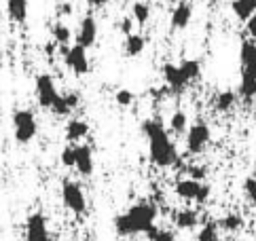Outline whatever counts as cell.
<instances>
[{
    "label": "cell",
    "mask_w": 256,
    "mask_h": 241,
    "mask_svg": "<svg viewBox=\"0 0 256 241\" xmlns=\"http://www.w3.org/2000/svg\"><path fill=\"white\" fill-rule=\"evenodd\" d=\"M244 194H246V199H248L252 206H256V176L254 174L244 180Z\"/></svg>",
    "instance_id": "obj_29"
},
{
    "label": "cell",
    "mask_w": 256,
    "mask_h": 241,
    "mask_svg": "<svg viewBox=\"0 0 256 241\" xmlns=\"http://www.w3.org/2000/svg\"><path fill=\"white\" fill-rule=\"evenodd\" d=\"M51 112L56 114V116H68V114L72 112V108H70V104H68L66 96H60L56 102H53V106H51Z\"/></svg>",
    "instance_id": "obj_28"
},
{
    "label": "cell",
    "mask_w": 256,
    "mask_h": 241,
    "mask_svg": "<svg viewBox=\"0 0 256 241\" xmlns=\"http://www.w3.org/2000/svg\"><path fill=\"white\" fill-rule=\"evenodd\" d=\"M98 40V22L94 15H85L83 22L78 24V32H76V44L85 49H91Z\"/></svg>",
    "instance_id": "obj_13"
},
{
    "label": "cell",
    "mask_w": 256,
    "mask_h": 241,
    "mask_svg": "<svg viewBox=\"0 0 256 241\" xmlns=\"http://www.w3.org/2000/svg\"><path fill=\"white\" fill-rule=\"evenodd\" d=\"M146 47V38L142 34H130L125 36V42H123V49L127 58H138V55L144 51Z\"/></svg>",
    "instance_id": "obj_19"
},
{
    "label": "cell",
    "mask_w": 256,
    "mask_h": 241,
    "mask_svg": "<svg viewBox=\"0 0 256 241\" xmlns=\"http://www.w3.org/2000/svg\"><path fill=\"white\" fill-rule=\"evenodd\" d=\"M186 176L188 178H193V180H199V182H204L206 180V176H208V170H206V165H188L186 168Z\"/></svg>",
    "instance_id": "obj_31"
},
{
    "label": "cell",
    "mask_w": 256,
    "mask_h": 241,
    "mask_svg": "<svg viewBox=\"0 0 256 241\" xmlns=\"http://www.w3.org/2000/svg\"><path fill=\"white\" fill-rule=\"evenodd\" d=\"M218 226L224 233H235V230H240L244 226V218L240 214H226L224 218L218 220Z\"/></svg>",
    "instance_id": "obj_24"
},
{
    "label": "cell",
    "mask_w": 256,
    "mask_h": 241,
    "mask_svg": "<svg viewBox=\"0 0 256 241\" xmlns=\"http://www.w3.org/2000/svg\"><path fill=\"white\" fill-rule=\"evenodd\" d=\"M197 241H220V226H218V222H206L199 228Z\"/></svg>",
    "instance_id": "obj_23"
},
{
    "label": "cell",
    "mask_w": 256,
    "mask_h": 241,
    "mask_svg": "<svg viewBox=\"0 0 256 241\" xmlns=\"http://www.w3.org/2000/svg\"><path fill=\"white\" fill-rule=\"evenodd\" d=\"M26 241H51L47 218L42 212H34L26 220Z\"/></svg>",
    "instance_id": "obj_8"
},
{
    "label": "cell",
    "mask_w": 256,
    "mask_h": 241,
    "mask_svg": "<svg viewBox=\"0 0 256 241\" xmlns=\"http://www.w3.org/2000/svg\"><path fill=\"white\" fill-rule=\"evenodd\" d=\"M89 136V123L83 118H70L66 125V140L68 142H83Z\"/></svg>",
    "instance_id": "obj_16"
},
{
    "label": "cell",
    "mask_w": 256,
    "mask_h": 241,
    "mask_svg": "<svg viewBox=\"0 0 256 241\" xmlns=\"http://www.w3.org/2000/svg\"><path fill=\"white\" fill-rule=\"evenodd\" d=\"M38 134V123L32 110L22 108L13 112V136L20 144H30Z\"/></svg>",
    "instance_id": "obj_3"
},
{
    "label": "cell",
    "mask_w": 256,
    "mask_h": 241,
    "mask_svg": "<svg viewBox=\"0 0 256 241\" xmlns=\"http://www.w3.org/2000/svg\"><path fill=\"white\" fill-rule=\"evenodd\" d=\"M134 100H136V96L132 94L130 89H118L116 94H114V102H116L118 106H123V108L132 106V104H134Z\"/></svg>",
    "instance_id": "obj_30"
},
{
    "label": "cell",
    "mask_w": 256,
    "mask_h": 241,
    "mask_svg": "<svg viewBox=\"0 0 256 241\" xmlns=\"http://www.w3.org/2000/svg\"><path fill=\"white\" fill-rule=\"evenodd\" d=\"M87 2H89L91 6H104V4L110 2V0H87Z\"/></svg>",
    "instance_id": "obj_36"
},
{
    "label": "cell",
    "mask_w": 256,
    "mask_h": 241,
    "mask_svg": "<svg viewBox=\"0 0 256 241\" xmlns=\"http://www.w3.org/2000/svg\"><path fill=\"white\" fill-rule=\"evenodd\" d=\"M212 140V132H210V125L204 120H197V123L188 125L186 129V152L188 154H201L206 150V146Z\"/></svg>",
    "instance_id": "obj_5"
},
{
    "label": "cell",
    "mask_w": 256,
    "mask_h": 241,
    "mask_svg": "<svg viewBox=\"0 0 256 241\" xmlns=\"http://www.w3.org/2000/svg\"><path fill=\"white\" fill-rule=\"evenodd\" d=\"M231 8H233V13L240 22H248L250 17L256 13V0H233Z\"/></svg>",
    "instance_id": "obj_18"
},
{
    "label": "cell",
    "mask_w": 256,
    "mask_h": 241,
    "mask_svg": "<svg viewBox=\"0 0 256 241\" xmlns=\"http://www.w3.org/2000/svg\"><path fill=\"white\" fill-rule=\"evenodd\" d=\"M51 34H53V40H56L58 44H68L70 38H72L70 28L64 26V24H56V26H53L51 28Z\"/></svg>",
    "instance_id": "obj_26"
},
{
    "label": "cell",
    "mask_w": 256,
    "mask_h": 241,
    "mask_svg": "<svg viewBox=\"0 0 256 241\" xmlns=\"http://www.w3.org/2000/svg\"><path fill=\"white\" fill-rule=\"evenodd\" d=\"M174 224L180 230H190L199 224V212L197 210H176L174 212Z\"/></svg>",
    "instance_id": "obj_15"
},
{
    "label": "cell",
    "mask_w": 256,
    "mask_h": 241,
    "mask_svg": "<svg viewBox=\"0 0 256 241\" xmlns=\"http://www.w3.org/2000/svg\"><path fill=\"white\" fill-rule=\"evenodd\" d=\"M6 13L11 22L24 24L28 17V0H6Z\"/></svg>",
    "instance_id": "obj_17"
},
{
    "label": "cell",
    "mask_w": 256,
    "mask_h": 241,
    "mask_svg": "<svg viewBox=\"0 0 256 241\" xmlns=\"http://www.w3.org/2000/svg\"><path fill=\"white\" fill-rule=\"evenodd\" d=\"M58 15H60V17L72 15V4H70V2H60V4H58Z\"/></svg>",
    "instance_id": "obj_34"
},
{
    "label": "cell",
    "mask_w": 256,
    "mask_h": 241,
    "mask_svg": "<svg viewBox=\"0 0 256 241\" xmlns=\"http://www.w3.org/2000/svg\"><path fill=\"white\" fill-rule=\"evenodd\" d=\"M159 216V208L152 201H140L134 203L121 214H116L112 220L114 233L118 237H136L146 235L154 226V220Z\"/></svg>",
    "instance_id": "obj_2"
},
{
    "label": "cell",
    "mask_w": 256,
    "mask_h": 241,
    "mask_svg": "<svg viewBox=\"0 0 256 241\" xmlns=\"http://www.w3.org/2000/svg\"><path fill=\"white\" fill-rule=\"evenodd\" d=\"M132 28H134V17L132 15H125L121 22H118V30H121V34L130 36L132 34Z\"/></svg>",
    "instance_id": "obj_33"
},
{
    "label": "cell",
    "mask_w": 256,
    "mask_h": 241,
    "mask_svg": "<svg viewBox=\"0 0 256 241\" xmlns=\"http://www.w3.org/2000/svg\"><path fill=\"white\" fill-rule=\"evenodd\" d=\"M132 17H134V22L138 26H146L148 20H150V6L146 2H136L132 6Z\"/></svg>",
    "instance_id": "obj_25"
},
{
    "label": "cell",
    "mask_w": 256,
    "mask_h": 241,
    "mask_svg": "<svg viewBox=\"0 0 256 241\" xmlns=\"http://www.w3.org/2000/svg\"><path fill=\"white\" fill-rule=\"evenodd\" d=\"M64 62H66V66L76 74V76H83V74L89 72V58H87V49L80 47V44H74V47H70L68 53L64 55Z\"/></svg>",
    "instance_id": "obj_11"
},
{
    "label": "cell",
    "mask_w": 256,
    "mask_h": 241,
    "mask_svg": "<svg viewBox=\"0 0 256 241\" xmlns=\"http://www.w3.org/2000/svg\"><path fill=\"white\" fill-rule=\"evenodd\" d=\"M74 170L89 178L94 176V170H96V161H94V148L89 144H74Z\"/></svg>",
    "instance_id": "obj_10"
},
{
    "label": "cell",
    "mask_w": 256,
    "mask_h": 241,
    "mask_svg": "<svg viewBox=\"0 0 256 241\" xmlns=\"http://www.w3.org/2000/svg\"><path fill=\"white\" fill-rule=\"evenodd\" d=\"M240 64H242V78L256 80V42L244 40L240 47Z\"/></svg>",
    "instance_id": "obj_12"
},
{
    "label": "cell",
    "mask_w": 256,
    "mask_h": 241,
    "mask_svg": "<svg viewBox=\"0 0 256 241\" xmlns=\"http://www.w3.org/2000/svg\"><path fill=\"white\" fill-rule=\"evenodd\" d=\"M246 30H248V34L252 36V38H256V13L246 22Z\"/></svg>",
    "instance_id": "obj_35"
},
{
    "label": "cell",
    "mask_w": 256,
    "mask_h": 241,
    "mask_svg": "<svg viewBox=\"0 0 256 241\" xmlns=\"http://www.w3.org/2000/svg\"><path fill=\"white\" fill-rule=\"evenodd\" d=\"M142 136L148 140V156L157 168H176L180 163V154L176 142L170 138L168 129L157 118H144L140 125Z\"/></svg>",
    "instance_id": "obj_1"
},
{
    "label": "cell",
    "mask_w": 256,
    "mask_h": 241,
    "mask_svg": "<svg viewBox=\"0 0 256 241\" xmlns=\"http://www.w3.org/2000/svg\"><path fill=\"white\" fill-rule=\"evenodd\" d=\"M237 102V94L235 91H220L216 98H214V108L218 112H228Z\"/></svg>",
    "instance_id": "obj_20"
},
{
    "label": "cell",
    "mask_w": 256,
    "mask_h": 241,
    "mask_svg": "<svg viewBox=\"0 0 256 241\" xmlns=\"http://www.w3.org/2000/svg\"><path fill=\"white\" fill-rule=\"evenodd\" d=\"M190 20H193V6L182 0L172 11V30H186Z\"/></svg>",
    "instance_id": "obj_14"
},
{
    "label": "cell",
    "mask_w": 256,
    "mask_h": 241,
    "mask_svg": "<svg viewBox=\"0 0 256 241\" xmlns=\"http://www.w3.org/2000/svg\"><path fill=\"white\" fill-rule=\"evenodd\" d=\"M60 161H62L64 168H74V144L64 148L62 154H60Z\"/></svg>",
    "instance_id": "obj_32"
},
{
    "label": "cell",
    "mask_w": 256,
    "mask_h": 241,
    "mask_svg": "<svg viewBox=\"0 0 256 241\" xmlns=\"http://www.w3.org/2000/svg\"><path fill=\"white\" fill-rule=\"evenodd\" d=\"M174 192H176V197L184 199V201H195V203H199V206H204V203L210 199V194H212V188H210L208 184L199 182V180L184 178V180L176 182Z\"/></svg>",
    "instance_id": "obj_4"
},
{
    "label": "cell",
    "mask_w": 256,
    "mask_h": 241,
    "mask_svg": "<svg viewBox=\"0 0 256 241\" xmlns=\"http://www.w3.org/2000/svg\"><path fill=\"white\" fill-rule=\"evenodd\" d=\"M34 89H36V100H38L40 108L51 110L53 102L60 98V91H58L56 80H53L51 74H38L34 80Z\"/></svg>",
    "instance_id": "obj_7"
},
{
    "label": "cell",
    "mask_w": 256,
    "mask_h": 241,
    "mask_svg": "<svg viewBox=\"0 0 256 241\" xmlns=\"http://www.w3.org/2000/svg\"><path fill=\"white\" fill-rule=\"evenodd\" d=\"M161 74H163V80H166V85L172 91V96L184 94V89L190 85V82L184 78V74H182L180 66H176V64H163Z\"/></svg>",
    "instance_id": "obj_9"
},
{
    "label": "cell",
    "mask_w": 256,
    "mask_h": 241,
    "mask_svg": "<svg viewBox=\"0 0 256 241\" xmlns=\"http://www.w3.org/2000/svg\"><path fill=\"white\" fill-rule=\"evenodd\" d=\"M62 199H64V206H66L70 212H74V214H85L87 197H85V190L78 182H74V180L64 182L62 184Z\"/></svg>",
    "instance_id": "obj_6"
},
{
    "label": "cell",
    "mask_w": 256,
    "mask_h": 241,
    "mask_svg": "<svg viewBox=\"0 0 256 241\" xmlns=\"http://www.w3.org/2000/svg\"><path fill=\"white\" fill-rule=\"evenodd\" d=\"M254 176H256V146H254Z\"/></svg>",
    "instance_id": "obj_37"
},
{
    "label": "cell",
    "mask_w": 256,
    "mask_h": 241,
    "mask_svg": "<svg viewBox=\"0 0 256 241\" xmlns=\"http://www.w3.org/2000/svg\"><path fill=\"white\" fill-rule=\"evenodd\" d=\"M178 66H180L182 74H184V78L188 82H193V80H197L201 76V64H199V60H182Z\"/></svg>",
    "instance_id": "obj_21"
},
{
    "label": "cell",
    "mask_w": 256,
    "mask_h": 241,
    "mask_svg": "<svg viewBox=\"0 0 256 241\" xmlns=\"http://www.w3.org/2000/svg\"><path fill=\"white\" fill-rule=\"evenodd\" d=\"M170 129H172V134H176V136L186 134V129H188V116H186V112L176 110V112L170 116Z\"/></svg>",
    "instance_id": "obj_22"
},
{
    "label": "cell",
    "mask_w": 256,
    "mask_h": 241,
    "mask_svg": "<svg viewBox=\"0 0 256 241\" xmlns=\"http://www.w3.org/2000/svg\"><path fill=\"white\" fill-rule=\"evenodd\" d=\"M146 237L150 241H176V235H174L170 228H157V226H152L148 233H146Z\"/></svg>",
    "instance_id": "obj_27"
}]
</instances>
